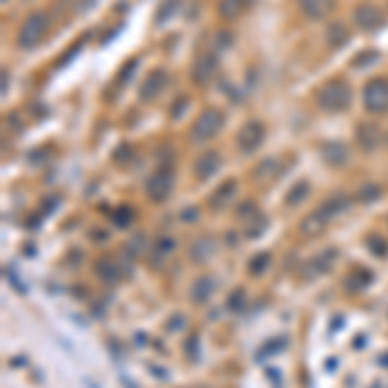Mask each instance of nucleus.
<instances>
[{"mask_svg": "<svg viewBox=\"0 0 388 388\" xmlns=\"http://www.w3.org/2000/svg\"><path fill=\"white\" fill-rule=\"evenodd\" d=\"M225 124V114L220 109H205L200 117H197V122L192 124L189 129V137H192V143H210L212 137H217V132L223 129Z\"/></svg>", "mask_w": 388, "mask_h": 388, "instance_id": "7ed1b4c3", "label": "nucleus"}, {"mask_svg": "<svg viewBox=\"0 0 388 388\" xmlns=\"http://www.w3.org/2000/svg\"><path fill=\"white\" fill-rule=\"evenodd\" d=\"M91 3H96V0H83V3H80V14H86L88 6H91Z\"/></svg>", "mask_w": 388, "mask_h": 388, "instance_id": "37998d69", "label": "nucleus"}, {"mask_svg": "<svg viewBox=\"0 0 388 388\" xmlns=\"http://www.w3.org/2000/svg\"><path fill=\"white\" fill-rule=\"evenodd\" d=\"M145 192H148V197H151L153 202H166L173 192V173L168 171V168H158V171L148 179Z\"/></svg>", "mask_w": 388, "mask_h": 388, "instance_id": "0eeeda50", "label": "nucleus"}, {"mask_svg": "<svg viewBox=\"0 0 388 388\" xmlns=\"http://www.w3.org/2000/svg\"><path fill=\"white\" fill-rule=\"evenodd\" d=\"M282 166L277 158H264L262 163L254 168V181H259V184H269V181H274L277 176H282Z\"/></svg>", "mask_w": 388, "mask_h": 388, "instance_id": "412c9836", "label": "nucleus"}, {"mask_svg": "<svg viewBox=\"0 0 388 388\" xmlns=\"http://www.w3.org/2000/svg\"><path fill=\"white\" fill-rule=\"evenodd\" d=\"M215 252H217L215 238H212V236H200L192 244V249H189V259H192L194 264H205V262H210V259L215 257Z\"/></svg>", "mask_w": 388, "mask_h": 388, "instance_id": "f3484780", "label": "nucleus"}, {"mask_svg": "<svg viewBox=\"0 0 388 388\" xmlns=\"http://www.w3.org/2000/svg\"><path fill=\"white\" fill-rule=\"evenodd\" d=\"M383 189L378 187V184H362L357 192V200L362 202V205H370V202H378L381 200Z\"/></svg>", "mask_w": 388, "mask_h": 388, "instance_id": "a878e982", "label": "nucleus"}, {"mask_svg": "<svg viewBox=\"0 0 388 388\" xmlns=\"http://www.w3.org/2000/svg\"><path fill=\"white\" fill-rule=\"evenodd\" d=\"M355 26L362 31H378L386 26V16H383V11L378 6H373V3H360L357 8H355Z\"/></svg>", "mask_w": 388, "mask_h": 388, "instance_id": "39448f33", "label": "nucleus"}, {"mask_svg": "<svg viewBox=\"0 0 388 388\" xmlns=\"http://www.w3.org/2000/svg\"><path fill=\"white\" fill-rule=\"evenodd\" d=\"M318 153H321L323 163L331 166V168H342V166H347V161H350V148H347L345 143H339V140H326V143H321Z\"/></svg>", "mask_w": 388, "mask_h": 388, "instance_id": "9d476101", "label": "nucleus"}, {"mask_svg": "<svg viewBox=\"0 0 388 388\" xmlns=\"http://www.w3.org/2000/svg\"><path fill=\"white\" fill-rule=\"evenodd\" d=\"M350 208H352V200H350V194L334 192L331 197H326V200H323L316 210L321 212V217L326 220V223H331V220H337L339 215L350 212Z\"/></svg>", "mask_w": 388, "mask_h": 388, "instance_id": "6e6552de", "label": "nucleus"}, {"mask_svg": "<svg viewBox=\"0 0 388 388\" xmlns=\"http://www.w3.org/2000/svg\"><path fill=\"white\" fill-rule=\"evenodd\" d=\"M362 104L370 114H388V78H370L362 88Z\"/></svg>", "mask_w": 388, "mask_h": 388, "instance_id": "20e7f679", "label": "nucleus"}, {"mask_svg": "<svg viewBox=\"0 0 388 388\" xmlns=\"http://www.w3.org/2000/svg\"><path fill=\"white\" fill-rule=\"evenodd\" d=\"M386 143H388V132H386Z\"/></svg>", "mask_w": 388, "mask_h": 388, "instance_id": "a18cd8bd", "label": "nucleus"}, {"mask_svg": "<svg viewBox=\"0 0 388 388\" xmlns=\"http://www.w3.org/2000/svg\"><path fill=\"white\" fill-rule=\"evenodd\" d=\"M135 68H137V60H132V63L124 65L122 72H119V78H117V83H119V86H122V83H127V78L132 75V70H135Z\"/></svg>", "mask_w": 388, "mask_h": 388, "instance_id": "e433bc0d", "label": "nucleus"}, {"mask_svg": "<svg viewBox=\"0 0 388 388\" xmlns=\"http://www.w3.org/2000/svg\"><path fill=\"white\" fill-rule=\"evenodd\" d=\"M334 262H337V249H326L323 254H316V257L311 259L308 264H306V269H303V274H306L308 280H313V277H321V274L331 272Z\"/></svg>", "mask_w": 388, "mask_h": 388, "instance_id": "2eb2a0df", "label": "nucleus"}, {"mask_svg": "<svg viewBox=\"0 0 388 388\" xmlns=\"http://www.w3.org/2000/svg\"><path fill=\"white\" fill-rule=\"evenodd\" d=\"M375 60H378V52H367V55H360V58H355L352 65H355V68H360V65L365 68V65L375 63Z\"/></svg>", "mask_w": 388, "mask_h": 388, "instance_id": "c9c22d12", "label": "nucleus"}, {"mask_svg": "<svg viewBox=\"0 0 388 388\" xmlns=\"http://www.w3.org/2000/svg\"><path fill=\"white\" fill-rule=\"evenodd\" d=\"M91 238H96V241H107V233H104V230H94Z\"/></svg>", "mask_w": 388, "mask_h": 388, "instance_id": "79ce46f5", "label": "nucleus"}, {"mask_svg": "<svg viewBox=\"0 0 388 388\" xmlns=\"http://www.w3.org/2000/svg\"><path fill=\"white\" fill-rule=\"evenodd\" d=\"M94 272L104 285H114L122 277V266H119V259L114 257H99L94 262Z\"/></svg>", "mask_w": 388, "mask_h": 388, "instance_id": "4468645a", "label": "nucleus"}, {"mask_svg": "<svg viewBox=\"0 0 388 388\" xmlns=\"http://www.w3.org/2000/svg\"><path fill=\"white\" fill-rule=\"evenodd\" d=\"M323 228H326V220L321 217V212H318V210L308 212V215H306L301 220V233H303V236H308V238L318 236V233H321Z\"/></svg>", "mask_w": 388, "mask_h": 388, "instance_id": "b1692460", "label": "nucleus"}, {"mask_svg": "<svg viewBox=\"0 0 388 388\" xmlns=\"http://www.w3.org/2000/svg\"><path fill=\"white\" fill-rule=\"evenodd\" d=\"M215 280L210 277V274H205V277H197V282L192 285V301L194 303H208L212 295H215Z\"/></svg>", "mask_w": 388, "mask_h": 388, "instance_id": "4be33fe9", "label": "nucleus"}, {"mask_svg": "<svg viewBox=\"0 0 388 388\" xmlns=\"http://www.w3.org/2000/svg\"><path fill=\"white\" fill-rule=\"evenodd\" d=\"M246 8H252V0H220L217 3V16L225 18V21H233L244 14Z\"/></svg>", "mask_w": 388, "mask_h": 388, "instance_id": "5701e85b", "label": "nucleus"}, {"mask_svg": "<svg viewBox=\"0 0 388 388\" xmlns=\"http://www.w3.org/2000/svg\"><path fill=\"white\" fill-rule=\"evenodd\" d=\"M367 246H370V249L375 252V257H383V254L388 252V244H386V241H381L378 236H370V238H367Z\"/></svg>", "mask_w": 388, "mask_h": 388, "instance_id": "473e14b6", "label": "nucleus"}, {"mask_svg": "<svg viewBox=\"0 0 388 388\" xmlns=\"http://www.w3.org/2000/svg\"><path fill=\"white\" fill-rule=\"evenodd\" d=\"M166 83H168V72L163 68H156V70L143 80V86H140V101H153L158 99L163 94Z\"/></svg>", "mask_w": 388, "mask_h": 388, "instance_id": "f8f14e48", "label": "nucleus"}, {"mask_svg": "<svg viewBox=\"0 0 388 388\" xmlns=\"http://www.w3.org/2000/svg\"><path fill=\"white\" fill-rule=\"evenodd\" d=\"M132 217H135V210L127 208V205L114 210V225H119V228H127V225L132 223Z\"/></svg>", "mask_w": 388, "mask_h": 388, "instance_id": "cd10ccee", "label": "nucleus"}, {"mask_svg": "<svg viewBox=\"0 0 388 388\" xmlns=\"http://www.w3.org/2000/svg\"><path fill=\"white\" fill-rule=\"evenodd\" d=\"M220 166H223V156L217 151H205L200 158L194 161V176L202 181L212 179L217 171H220Z\"/></svg>", "mask_w": 388, "mask_h": 388, "instance_id": "9b49d317", "label": "nucleus"}, {"mask_svg": "<svg viewBox=\"0 0 388 388\" xmlns=\"http://www.w3.org/2000/svg\"><path fill=\"white\" fill-rule=\"evenodd\" d=\"M350 39H352V34H350L345 23H329V29H326V47L329 50H342V47L350 44Z\"/></svg>", "mask_w": 388, "mask_h": 388, "instance_id": "6ab92c4d", "label": "nucleus"}, {"mask_svg": "<svg viewBox=\"0 0 388 388\" xmlns=\"http://www.w3.org/2000/svg\"><path fill=\"white\" fill-rule=\"evenodd\" d=\"M381 362H386V365H388V355H386V360H383V357H381Z\"/></svg>", "mask_w": 388, "mask_h": 388, "instance_id": "c03bdc74", "label": "nucleus"}, {"mask_svg": "<svg viewBox=\"0 0 388 388\" xmlns=\"http://www.w3.org/2000/svg\"><path fill=\"white\" fill-rule=\"evenodd\" d=\"M236 197H238V181L236 179H228V181H223V184H220L215 192L210 194V208H212V210H223V208H228V205L236 200Z\"/></svg>", "mask_w": 388, "mask_h": 388, "instance_id": "a211bd4d", "label": "nucleus"}, {"mask_svg": "<svg viewBox=\"0 0 388 388\" xmlns=\"http://www.w3.org/2000/svg\"><path fill=\"white\" fill-rule=\"evenodd\" d=\"M236 215L244 217V220H249V217H259L262 212H259V208L254 205V202H244V205H241V208L236 210Z\"/></svg>", "mask_w": 388, "mask_h": 388, "instance_id": "7c9ffc66", "label": "nucleus"}, {"mask_svg": "<svg viewBox=\"0 0 388 388\" xmlns=\"http://www.w3.org/2000/svg\"><path fill=\"white\" fill-rule=\"evenodd\" d=\"M345 285H347V290H362V288H367V285H370V274H367V272L350 274Z\"/></svg>", "mask_w": 388, "mask_h": 388, "instance_id": "c85d7f7f", "label": "nucleus"}, {"mask_svg": "<svg viewBox=\"0 0 388 388\" xmlns=\"http://www.w3.org/2000/svg\"><path fill=\"white\" fill-rule=\"evenodd\" d=\"M264 122H259V119H249V122H244V127L238 129V137L236 143L238 148H241V153H254L259 151V145L264 143Z\"/></svg>", "mask_w": 388, "mask_h": 388, "instance_id": "423d86ee", "label": "nucleus"}, {"mask_svg": "<svg viewBox=\"0 0 388 388\" xmlns=\"http://www.w3.org/2000/svg\"><path fill=\"white\" fill-rule=\"evenodd\" d=\"M244 303H246V293H244V290H233V293H230V301H228V308L230 311L244 308Z\"/></svg>", "mask_w": 388, "mask_h": 388, "instance_id": "2f4dec72", "label": "nucleus"}, {"mask_svg": "<svg viewBox=\"0 0 388 388\" xmlns=\"http://www.w3.org/2000/svg\"><path fill=\"white\" fill-rule=\"evenodd\" d=\"M383 140V129L373 122H360L357 124V143L365 153H373Z\"/></svg>", "mask_w": 388, "mask_h": 388, "instance_id": "dca6fc26", "label": "nucleus"}, {"mask_svg": "<svg viewBox=\"0 0 388 388\" xmlns=\"http://www.w3.org/2000/svg\"><path fill=\"white\" fill-rule=\"evenodd\" d=\"M187 355L192 360H197V355H200V337H189V342H187Z\"/></svg>", "mask_w": 388, "mask_h": 388, "instance_id": "58836bf2", "label": "nucleus"}, {"mask_svg": "<svg viewBox=\"0 0 388 388\" xmlns=\"http://www.w3.org/2000/svg\"><path fill=\"white\" fill-rule=\"evenodd\" d=\"M269 262H272V257L269 254H257V257L252 259V264H249V272L254 274V277H259V274L266 272V266H269Z\"/></svg>", "mask_w": 388, "mask_h": 388, "instance_id": "bb28decb", "label": "nucleus"}, {"mask_svg": "<svg viewBox=\"0 0 388 388\" xmlns=\"http://www.w3.org/2000/svg\"><path fill=\"white\" fill-rule=\"evenodd\" d=\"M264 228H266V220H264V217H257L252 228L246 230V238H257L259 233H264Z\"/></svg>", "mask_w": 388, "mask_h": 388, "instance_id": "72a5a7b5", "label": "nucleus"}, {"mask_svg": "<svg viewBox=\"0 0 388 388\" xmlns=\"http://www.w3.org/2000/svg\"><path fill=\"white\" fill-rule=\"evenodd\" d=\"M176 252V241L171 236H161L156 238V246H153L151 252V264L153 266H161L163 262H168V257Z\"/></svg>", "mask_w": 388, "mask_h": 388, "instance_id": "aec40b11", "label": "nucleus"}, {"mask_svg": "<svg viewBox=\"0 0 388 388\" xmlns=\"http://www.w3.org/2000/svg\"><path fill=\"white\" fill-rule=\"evenodd\" d=\"M187 107H189V99H187V96H181L179 104L173 101V107H171V117H173V119H176V117L184 114V109H187Z\"/></svg>", "mask_w": 388, "mask_h": 388, "instance_id": "4c0bfd02", "label": "nucleus"}, {"mask_svg": "<svg viewBox=\"0 0 388 388\" xmlns=\"http://www.w3.org/2000/svg\"><path fill=\"white\" fill-rule=\"evenodd\" d=\"M337 11V0H301V14L311 21H323Z\"/></svg>", "mask_w": 388, "mask_h": 388, "instance_id": "ddd939ff", "label": "nucleus"}, {"mask_svg": "<svg viewBox=\"0 0 388 388\" xmlns=\"http://www.w3.org/2000/svg\"><path fill=\"white\" fill-rule=\"evenodd\" d=\"M181 220H184V223H194V220H200V210H197V208L181 210Z\"/></svg>", "mask_w": 388, "mask_h": 388, "instance_id": "ea45409f", "label": "nucleus"}, {"mask_svg": "<svg viewBox=\"0 0 388 388\" xmlns=\"http://www.w3.org/2000/svg\"><path fill=\"white\" fill-rule=\"evenodd\" d=\"M52 29V18L47 11H34V14L21 23V29H18V36H16V47L23 52H31L36 50L39 44L47 39Z\"/></svg>", "mask_w": 388, "mask_h": 388, "instance_id": "f257e3e1", "label": "nucleus"}, {"mask_svg": "<svg viewBox=\"0 0 388 388\" xmlns=\"http://www.w3.org/2000/svg\"><path fill=\"white\" fill-rule=\"evenodd\" d=\"M308 192H311L308 181H298V184H295V187L288 192V197H285V205H290V208H293V205H298V202L306 200V197H308Z\"/></svg>", "mask_w": 388, "mask_h": 388, "instance_id": "393cba45", "label": "nucleus"}, {"mask_svg": "<svg viewBox=\"0 0 388 388\" xmlns=\"http://www.w3.org/2000/svg\"><path fill=\"white\" fill-rule=\"evenodd\" d=\"M129 158H132V148H129V145H119L114 153V161L117 163H127Z\"/></svg>", "mask_w": 388, "mask_h": 388, "instance_id": "f704fd0d", "label": "nucleus"}, {"mask_svg": "<svg viewBox=\"0 0 388 388\" xmlns=\"http://www.w3.org/2000/svg\"><path fill=\"white\" fill-rule=\"evenodd\" d=\"M217 72V58L212 52H202L200 58L194 60L192 65V80L197 86H208L210 80L215 78Z\"/></svg>", "mask_w": 388, "mask_h": 388, "instance_id": "1a4fd4ad", "label": "nucleus"}, {"mask_svg": "<svg viewBox=\"0 0 388 388\" xmlns=\"http://www.w3.org/2000/svg\"><path fill=\"white\" fill-rule=\"evenodd\" d=\"M318 107L329 114H339V112H347L352 107V88L350 83L342 78H334V80H326L321 88H318Z\"/></svg>", "mask_w": 388, "mask_h": 388, "instance_id": "f03ea898", "label": "nucleus"}, {"mask_svg": "<svg viewBox=\"0 0 388 388\" xmlns=\"http://www.w3.org/2000/svg\"><path fill=\"white\" fill-rule=\"evenodd\" d=\"M176 8H179V0H163V6H161L158 16H156V23H163L168 16L176 14Z\"/></svg>", "mask_w": 388, "mask_h": 388, "instance_id": "c756f323", "label": "nucleus"}, {"mask_svg": "<svg viewBox=\"0 0 388 388\" xmlns=\"http://www.w3.org/2000/svg\"><path fill=\"white\" fill-rule=\"evenodd\" d=\"M8 80H11V72L3 70V96H8Z\"/></svg>", "mask_w": 388, "mask_h": 388, "instance_id": "a19ab883", "label": "nucleus"}]
</instances>
